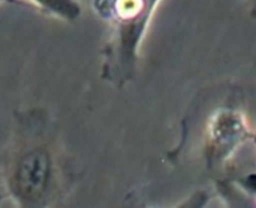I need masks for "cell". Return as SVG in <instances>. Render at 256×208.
<instances>
[{"instance_id":"cell-1","label":"cell","mask_w":256,"mask_h":208,"mask_svg":"<svg viewBox=\"0 0 256 208\" xmlns=\"http://www.w3.org/2000/svg\"><path fill=\"white\" fill-rule=\"evenodd\" d=\"M0 172L8 197L22 208L55 207L76 178L58 123L44 108L14 110Z\"/></svg>"},{"instance_id":"cell-2","label":"cell","mask_w":256,"mask_h":208,"mask_svg":"<svg viewBox=\"0 0 256 208\" xmlns=\"http://www.w3.org/2000/svg\"><path fill=\"white\" fill-rule=\"evenodd\" d=\"M110 27L102 50V80L122 88L134 78L142 43L162 0H90Z\"/></svg>"},{"instance_id":"cell-3","label":"cell","mask_w":256,"mask_h":208,"mask_svg":"<svg viewBox=\"0 0 256 208\" xmlns=\"http://www.w3.org/2000/svg\"><path fill=\"white\" fill-rule=\"evenodd\" d=\"M254 130L242 110L222 107L208 119L204 155L210 169L226 164L242 144L252 139Z\"/></svg>"},{"instance_id":"cell-4","label":"cell","mask_w":256,"mask_h":208,"mask_svg":"<svg viewBox=\"0 0 256 208\" xmlns=\"http://www.w3.org/2000/svg\"><path fill=\"white\" fill-rule=\"evenodd\" d=\"M24 2L34 5L45 14H49L66 23L75 22L82 17V13L80 0H24Z\"/></svg>"},{"instance_id":"cell-5","label":"cell","mask_w":256,"mask_h":208,"mask_svg":"<svg viewBox=\"0 0 256 208\" xmlns=\"http://www.w3.org/2000/svg\"><path fill=\"white\" fill-rule=\"evenodd\" d=\"M236 184L239 185L245 193H248V194H250L252 197H254L256 200V172L250 173V174L238 179Z\"/></svg>"},{"instance_id":"cell-6","label":"cell","mask_w":256,"mask_h":208,"mask_svg":"<svg viewBox=\"0 0 256 208\" xmlns=\"http://www.w3.org/2000/svg\"><path fill=\"white\" fill-rule=\"evenodd\" d=\"M252 140L256 144V130H254V135H252Z\"/></svg>"},{"instance_id":"cell-7","label":"cell","mask_w":256,"mask_h":208,"mask_svg":"<svg viewBox=\"0 0 256 208\" xmlns=\"http://www.w3.org/2000/svg\"><path fill=\"white\" fill-rule=\"evenodd\" d=\"M2 2H15V0H0V3Z\"/></svg>"},{"instance_id":"cell-8","label":"cell","mask_w":256,"mask_h":208,"mask_svg":"<svg viewBox=\"0 0 256 208\" xmlns=\"http://www.w3.org/2000/svg\"><path fill=\"white\" fill-rule=\"evenodd\" d=\"M80 2H84V0H80Z\"/></svg>"}]
</instances>
